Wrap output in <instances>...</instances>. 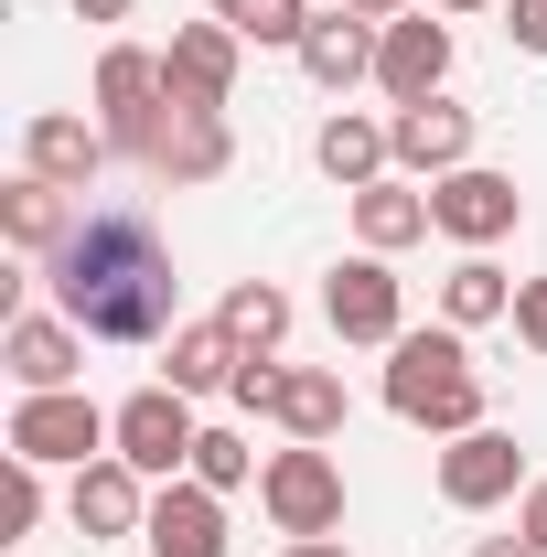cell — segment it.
<instances>
[{
    "label": "cell",
    "instance_id": "4",
    "mask_svg": "<svg viewBox=\"0 0 547 557\" xmlns=\"http://www.w3.org/2000/svg\"><path fill=\"white\" fill-rule=\"evenodd\" d=\"M258 504H269L279 536H343V461H333V440H290V450H269Z\"/></svg>",
    "mask_w": 547,
    "mask_h": 557
},
{
    "label": "cell",
    "instance_id": "25",
    "mask_svg": "<svg viewBox=\"0 0 547 557\" xmlns=\"http://www.w3.org/2000/svg\"><path fill=\"white\" fill-rule=\"evenodd\" d=\"M215 322H226L247 354H279L290 344V289H279V278H236V289L215 300Z\"/></svg>",
    "mask_w": 547,
    "mask_h": 557
},
{
    "label": "cell",
    "instance_id": "22",
    "mask_svg": "<svg viewBox=\"0 0 547 557\" xmlns=\"http://www.w3.org/2000/svg\"><path fill=\"white\" fill-rule=\"evenodd\" d=\"M236 364H247V344L205 311V322H183V333L161 344V386H183V397H226V386H236Z\"/></svg>",
    "mask_w": 547,
    "mask_h": 557
},
{
    "label": "cell",
    "instance_id": "18",
    "mask_svg": "<svg viewBox=\"0 0 547 557\" xmlns=\"http://www.w3.org/2000/svg\"><path fill=\"white\" fill-rule=\"evenodd\" d=\"M376 33L387 22H365V11H312V33H301V75L323 86V97H343V86H376Z\"/></svg>",
    "mask_w": 547,
    "mask_h": 557
},
{
    "label": "cell",
    "instance_id": "11",
    "mask_svg": "<svg viewBox=\"0 0 547 557\" xmlns=\"http://www.w3.org/2000/svg\"><path fill=\"white\" fill-rule=\"evenodd\" d=\"M108 161H119V139L97 129V119H75V108H44V119H22V172H44L54 194H97L108 183Z\"/></svg>",
    "mask_w": 547,
    "mask_h": 557
},
{
    "label": "cell",
    "instance_id": "26",
    "mask_svg": "<svg viewBox=\"0 0 547 557\" xmlns=\"http://www.w3.org/2000/svg\"><path fill=\"white\" fill-rule=\"evenodd\" d=\"M226 33H247V44H269V54H301V33H312V0H205Z\"/></svg>",
    "mask_w": 547,
    "mask_h": 557
},
{
    "label": "cell",
    "instance_id": "34",
    "mask_svg": "<svg viewBox=\"0 0 547 557\" xmlns=\"http://www.w3.org/2000/svg\"><path fill=\"white\" fill-rule=\"evenodd\" d=\"M279 557H354V547H343V536H290Z\"/></svg>",
    "mask_w": 547,
    "mask_h": 557
},
{
    "label": "cell",
    "instance_id": "28",
    "mask_svg": "<svg viewBox=\"0 0 547 557\" xmlns=\"http://www.w3.org/2000/svg\"><path fill=\"white\" fill-rule=\"evenodd\" d=\"M44 525V461H0V536Z\"/></svg>",
    "mask_w": 547,
    "mask_h": 557
},
{
    "label": "cell",
    "instance_id": "37",
    "mask_svg": "<svg viewBox=\"0 0 547 557\" xmlns=\"http://www.w3.org/2000/svg\"><path fill=\"white\" fill-rule=\"evenodd\" d=\"M429 11H451V22H473V11H505V0H429Z\"/></svg>",
    "mask_w": 547,
    "mask_h": 557
},
{
    "label": "cell",
    "instance_id": "36",
    "mask_svg": "<svg viewBox=\"0 0 547 557\" xmlns=\"http://www.w3.org/2000/svg\"><path fill=\"white\" fill-rule=\"evenodd\" d=\"M473 557H537V547H526V536H483Z\"/></svg>",
    "mask_w": 547,
    "mask_h": 557
},
{
    "label": "cell",
    "instance_id": "32",
    "mask_svg": "<svg viewBox=\"0 0 547 557\" xmlns=\"http://www.w3.org/2000/svg\"><path fill=\"white\" fill-rule=\"evenodd\" d=\"M515 536H526V547L547 557V472H537V483H526V493H515Z\"/></svg>",
    "mask_w": 547,
    "mask_h": 557
},
{
    "label": "cell",
    "instance_id": "14",
    "mask_svg": "<svg viewBox=\"0 0 547 557\" xmlns=\"http://www.w3.org/2000/svg\"><path fill=\"white\" fill-rule=\"evenodd\" d=\"M387 150H398V172H409V183H440V172H462V161H473V108H462V97L387 108Z\"/></svg>",
    "mask_w": 547,
    "mask_h": 557
},
{
    "label": "cell",
    "instance_id": "7",
    "mask_svg": "<svg viewBox=\"0 0 547 557\" xmlns=\"http://www.w3.org/2000/svg\"><path fill=\"white\" fill-rule=\"evenodd\" d=\"M515 214H526V194H515V172H494V161H462V172L429 183V225H440L462 258H494V247L515 236Z\"/></svg>",
    "mask_w": 547,
    "mask_h": 557
},
{
    "label": "cell",
    "instance_id": "3",
    "mask_svg": "<svg viewBox=\"0 0 547 557\" xmlns=\"http://www.w3.org/2000/svg\"><path fill=\"white\" fill-rule=\"evenodd\" d=\"M119 450V408H97L86 386H44L11 408V461H44V472H86Z\"/></svg>",
    "mask_w": 547,
    "mask_h": 557
},
{
    "label": "cell",
    "instance_id": "24",
    "mask_svg": "<svg viewBox=\"0 0 547 557\" xmlns=\"http://www.w3.org/2000/svg\"><path fill=\"white\" fill-rule=\"evenodd\" d=\"M269 418L290 429V440H343V375H333V364H290Z\"/></svg>",
    "mask_w": 547,
    "mask_h": 557
},
{
    "label": "cell",
    "instance_id": "27",
    "mask_svg": "<svg viewBox=\"0 0 547 557\" xmlns=\"http://www.w3.org/2000/svg\"><path fill=\"white\" fill-rule=\"evenodd\" d=\"M258 472H269V461H258V450H247L236 429H205V440H194V483H215V493H247Z\"/></svg>",
    "mask_w": 547,
    "mask_h": 557
},
{
    "label": "cell",
    "instance_id": "21",
    "mask_svg": "<svg viewBox=\"0 0 547 557\" xmlns=\"http://www.w3.org/2000/svg\"><path fill=\"white\" fill-rule=\"evenodd\" d=\"M312 161L333 172L343 194H365V183H387V172H398V150H387V119H365V108H333V119L312 129Z\"/></svg>",
    "mask_w": 547,
    "mask_h": 557
},
{
    "label": "cell",
    "instance_id": "19",
    "mask_svg": "<svg viewBox=\"0 0 547 557\" xmlns=\"http://www.w3.org/2000/svg\"><path fill=\"white\" fill-rule=\"evenodd\" d=\"M75 214H86V205H75V194H54L44 172H11V183H0V236H11V258H22V269H44V258L65 247Z\"/></svg>",
    "mask_w": 547,
    "mask_h": 557
},
{
    "label": "cell",
    "instance_id": "15",
    "mask_svg": "<svg viewBox=\"0 0 547 557\" xmlns=\"http://www.w3.org/2000/svg\"><path fill=\"white\" fill-rule=\"evenodd\" d=\"M236 65H247V33H226V22H183L172 44H161V75H172V108H226L236 97Z\"/></svg>",
    "mask_w": 547,
    "mask_h": 557
},
{
    "label": "cell",
    "instance_id": "30",
    "mask_svg": "<svg viewBox=\"0 0 547 557\" xmlns=\"http://www.w3.org/2000/svg\"><path fill=\"white\" fill-rule=\"evenodd\" d=\"M505 322H515V344L547 364V278H515V311H505Z\"/></svg>",
    "mask_w": 547,
    "mask_h": 557
},
{
    "label": "cell",
    "instance_id": "23",
    "mask_svg": "<svg viewBox=\"0 0 547 557\" xmlns=\"http://www.w3.org/2000/svg\"><path fill=\"white\" fill-rule=\"evenodd\" d=\"M515 311V278L494 269V258H451L440 269V322L451 333H483V322H505Z\"/></svg>",
    "mask_w": 547,
    "mask_h": 557
},
{
    "label": "cell",
    "instance_id": "1",
    "mask_svg": "<svg viewBox=\"0 0 547 557\" xmlns=\"http://www.w3.org/2000/svg\"><path fill=\"white\" fill-rule=\"evenodd\" d=\"M33 289L65 311L86 344H172L183 333V269L139 205H86L75 236L33 269Z\"/></svg>",
    "mask_w": 547,
    "mask_h": 557
},
{
    "label": "cell",
    "instance_id": "33",
    "mask_svg": "<svg viewBox=\"0 0 547 557\" xmlns=\"http://www.w3.org/2000/svg\"><path fill=\"white\" fill-rule=\"evenodd\" d=\"M65 11H75V22H130L139 0H65Z\"/></svg>",
    "mask_w": 547,
    "mask_h": 557
},
{
    "label": "cell",
    "instance_id": "35",
    "mask_svg": "<svg viewBox=\"0 0 547 557\" xmlns=\"http://www.w3.org/2000/svg\"><path fill=\"white\" fill-rule=\"evenodd\" d=\"M343 11H365V22H398V11H418V0H343Z\"/></svg>",
    "mask_w": 547,
    "mask_h": 557
},
{
    "label": "cell",
    "instance_id": "6",
    "mask_svg": "<svg viewBox=\"0 0 547 557\" xmlns=\"http://www.w3.org/2000/svg\"><path fill=\"white\" fill-rule=\"evenodd\" d=\"M429 483H440L451 515H494V504H515L537 472H526V440L483 418V429H462V440H440V472H429Z\"/></svg>",
    "mask_w": 547,
    "mask_h": 557
},
{
    "label": "cell",
    "instance_id": "13",
    "mask_svg": "<svg viewBox=\"0 0 547 557\" xmlns=\"http://www.w3.org/2000/svg\"><path fill=\"white\" fill-rule=\"evenodd\" d=\"M150 493H161V483H150L139 461L108 450V461H86V472L65 483V515H75L86 547H108V536H139V525H150Z\"/></svg>",
    "mask_w": 547,
    "mask_h": 557
},
{
    "label": "cell",
    "instance_id": "8",
    "mask_svg": "<svg viewBox=\"0 0 547 557\" xmlns=\"http://www.w3.org/2000/svg\"><path fill=\"white\" fill-rule=\"evenodd\" d=\"M226 161H236L226 108H161V119H150V139H139V172H150V183H172V194L226 183Z\"/></svg>",
    "mask_w": 547,
    "mask_h": 557
},
{
    "label": "cell",
    "instance_id": "12",
    "mask_svg": "<svg viewBox=\"0 0 547 557\" xmlns=\"http://www.w3.org/2000/svg\"><path fill=\"white\" fill-rule=\"evenodd\" d=\"M194 397L183 386H139V397H119V461H139L150 483H172V472H194Z\"/></svg>",
    "mask_w": 547,
    "mask_h": 557
},
{
    "label": "cell",
    "instance_id": "5",
    "mask_svg": "<svg viewBox=\"0 0 547 557\" xmlns=\"http://www.w3.org/2000/svg\"><path fill=\"white\" fill-rule=\"evenodd\" d=\"M323 322H333L343 344L387 354L398 333H409V278L387 269L376 247H354V258H333V278H323Z\"/></svg>",
    "mask_w": 547,
    "mask_h": 557
},
{
    "label": "cell",
    "instance_id": "29",
    "mask_svg": "<svg viewBox=\"0 0 547 557\" xmlns=\"http://www.w3.org/2000/svg\"><path fill=\"white\" fill-rule=\"evenodd\" d=\"M279 375H290V364H279V354H247V364H236V386H226V397H236V408H247V418H269V408H279Z\"/></svg>",
    "mask_w": 547,
    "mask_h": 557
},
{
    "label": "cell",
    "instance_id": "17",
    "mask_svg": "<svg viewBox=\"0 0 547 557\" xmlns=\"http://www.w3.org/2000/svg\"><path fill=\"white\" fill-rule=\"evenodd\" d=\"M139 547H150V557H226V493L194 483V472H172V483L150 493Z\"/></svg>",
    "mask_w": 547,
    "mask_h": 557
},
{
    "label": "cell",
    "instance_id": "16",
    "mask_svg": "<svg viewBox=\"0 0 547 557\" xmlns=\"http://www.w3.org/2000/svg\"><path fill=\"white\" fill-rule=\"evenodd\" d=\"M0 364H11L22 397L75 386V375H86V333H75L65 311H11V322H0Z\"/></svg>",
    "mask_w": 547,
    "mask_h": 557
},
{
    "label": "cell",
    "instance_id": "31",
    "mask_svg": "<svg viewBox=\"0 0 547 557\" xmlns=\"http://www.w3.org/2000/svg\"><path fill=\"white\" fill-rule=\"evenodd\" d=\"M505 44L515 54H547V0H505Z\"/></svg>",
    "mask_w": 547,
    "mask_h": 557
},
{
    "label": "cell",
    "instance_id": "9",
    "mask_svg": "<svg viewBox=\"0 0 547 557\" xmlns=\"http://www.w3.org/2000/svg\"><path fill=\"white\" fill-rule=\"evenodd\" d=\"M161 108H172L161 54H150V44H108V54H97V129L119 139V161H139V139H150Z\"/></svg>",
    "mask_w": 547,
    "mask_h": 557
},
{
    "label": "cell",
    "instance_id": "20",
    "mask_svg": "<svg viewBox=\"0 0 547 557\" xmlns=\"http://www.w3.org/2000/svg\"><path fill=\"white\" fill-rule=\"evenodd\" d=\"M418 236H440V225H429V183L387 172V183H365V194H354V247L398 258V247H418Z\"/></svg>",
    "mask_w": 547,
    "mask_h": 557
},
{
    "label": "cell",
    "instance_id": "10",
    "mask_svg": "<svg viewBox=\"0 0 547 557\" xmlns=\"http://www.w3.org/2000/svg\"><path fill=\"white\" fill-rule=\"evenodd\" d=\"M376 97L418 108V97H451V22L440 11H398L376 33Z\"/></svg>",
    "mask_w": 547,
    "mask_h": 557
},
{
    "label": "cell",
    "instance_id": "2",
    "mask_svg": "<svg viewBox=\"0 0 547 557\" xmlns=\"http://www.w3.org/2000/svg\"><path fill=\"white\" fill-rule=\"evenodd\" d=\"M387 408L409 418V429H429V440H462V429H483V364H473V333H451V322H429V333H398L387 344V386H376Z\"/></svg>",
    "mask_w": 547,
    "mask_h": 557
}]
</instances>
